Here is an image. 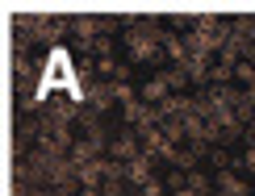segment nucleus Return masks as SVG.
<instances>
[{
  "label": "nucleus",
  "mask_w": 255,
  "mask_h": 196,
  "mask_svg": "<svg viewBox=\"0 0 255 196\" xmlns=\"http://www.w3.org/2000/svg\"><path fill=\"white\" fill-rule=\"evenodd\" d=\"M172 196H201V192H197V188H188V184H184V188H176Z\"/></svg>",
  "instance_id": "3"
},
{
  "label": "nucleus",
  "mask_w": 255,
  "mask_h": 196,
  "mask_svg": "<svg viewBox=\"0 0 255 196\" xmlns=\"http://www.w3.org/2000/svg\"><path fill=\"white\" fill-rule=\"evenodd\" d=\"M126 180L138 184V188H142V184H151V155H138L134 163H126Z\"/></svg>",
  "instance_id": "2"
},
{
  "label": "nucleus",
  "mask_w": 255,
  "mask_h": 196,
  "mask_svg": "<svg viewBox=\"0 0 255 196\" xmlns=\"http://www.w3.org/2000/svg\"><path fill=\"white\" fill-rule=\"evenodd\" d=\"M214 188H218L222 196H247V184H243V180L235 176V167H226V171H218V180H214Z\"/></svg>",
  "instance_id": "1"
},
{
  "label": "nucleus",
  "mask_w": 255,
  "mask_h": 196,
  "mask_svg": "<svg viewBox=\"0 0 255 196\" xmlns=\"http://www.w3.org/2000/svg\"><path fill=\"white\" fill-rule=\"evenodd\" d=\"M251 146H255V134H251Z\"/></svg>",
  "instance_id": "4"
}]
</instances>
